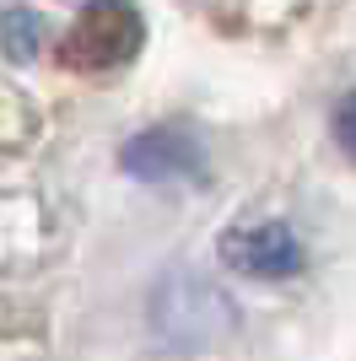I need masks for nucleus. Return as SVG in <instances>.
<instances>
[{
	"label": "nucleus",
	"mask_w": 356,
	"mask_h": 361,
	"mask_svg": "<svg viewBox=\"0 0 356 361\" xmlns=\"http://www.w3.org/2000/svg\"><path fill=\"white\" fill-rule=\"evenodd\" d=\"M119 167L141 183L200 178V173H206V146H200L189 130H178V124H157V130H141L135 140H124Z\"/></svg>",
	"instance_id": "7ed1b4c3"
},
{
	"label": "nucleus",
	"mask_w": 356,
	"mask_h": 361,
	"mask_svg": "<svg viewBox=\"0 0 356 361\" xmlns=\"http://www.w3.org/2000/svg\"><path fill=\"white\" fill-rule=\"evenodd\" d=\"M0 54L11 65H32L44 54V16L28 6H6L0 11Z\"/></svg>",
	"instance_id": "20e7f679"
},
{
	"label": "nucleus",
	"mask_w": 356,
	"mask_h": 361,
	"mask_svg": "<svg viewBox=\"0 0 356 361\" xmlns=\"http://www.w3.org/2000/svg\"><path fill=\"white\" fill-rule=\"evenodd\" d=\"M146 324L162 350L200 356V350H216L237 334V302L206 270L173 264L157 275V286L146 297Z\"/></svg>",
	"instance_id": "f257e3e1"
},
{
	"label": "nucleus",
	"mask_w": 356,
	"mask_h": 361,
	"mask_svg": "<svg viewBox=\"0 0 356 361\" xmlns=\"http://www.w3.org/2000/svg\"><path fill=\"white\" fill-rule=\"evenodd\" d=\"M216 254L232 275L249 281H292L308 270V243L297 238V226L281 216H259V221H237L216 238Z\"/></svg>",
	"instance_id": "f03ea898"
},
{
	"label": "nucleus",
	"mask_w": 356,
	"mask_h": 361,
	"mask_svg": "<svg viewBox=\"0 0 356 361\" xmlns=\"http://www.w3.org/2000/svg\"><path fill=\"white\" fill-rule=\"evenodd\" d=\"M335 140L345 146V157H356V92H345L335 103Z\"/></svg>",
	"instance_id": "39448f33"
}]
</instances>
